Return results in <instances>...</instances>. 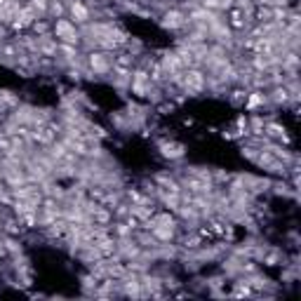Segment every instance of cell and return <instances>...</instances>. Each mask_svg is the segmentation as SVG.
Returning a JSON list of instances; mask_svg holds the SVG:
<instances>
[{
    "label": "cell",
    "instance_id": "8992f818",
    "mask_svg": "<svg viewBox=\"0 0 301 301\" xmlns=\"http://www.w3.org/2000/svg\"><path fill=\"white\" fill-rule=\"evenodd\" d=\"M66 12H69L71 21H73L75 26L78 24H87L92 19V10L85 3H80V0H66Z\"/></svg>",
    "mask_w": 301,
    "mask_h": 301
},
{
    "label": "cell",
    "instance_id": "4fadbf2b",
    "mask_svg": "<svg viewBox=\"0 0 301 301\" xmlns=\"http://www.w3.org/2000/svg\"><path fill=\"white\" fill-rule=\"evenodd\" d=\"M31 28H33V31H35V33H38V35H45V33H49V28H52V24L38 17V19L33 21V26H31Z\"/></svg>",
    "mask_w": 301,
    "mask_h": 301
},
{
    "label": "cell",
    "instance_id": "277c9868",
    "mask_svg": "<svg viewBox=\"0 0 301 301\" xmlns=\"http://www.w3.org/2000/svg\"><path fill=\"white\" fill-rule=\"evenodd\" d=\"M130 87H132V94H137L139 99H144L148 96L150 87H153V82H150V75H148V69H134L132 71V78H130Z\"/></svg>",
    "mask_w": 301,
    "mask_h": 301
},
{
    "label": "cell",
    "instance_id": "9a60e30c",
    "mask_svg": "<svg viewBox=\"0 0 301 301\" xmlns=\"http://www.w3.org/2000/svg\"><path fill=\"white\" fill-rule=\"evenodd\" d=\"M245 99H247V89H235L231 96L233 104H245Z\"/></svg>",
    "mask_w": 301,
    "mask_h": 301
},
{
    "label": "cell",
    "instance_id": "9c48e42d",
    "mask_svg": "<svg viewBox=\"0 0 301 301\" xmlns=\"http://www.w3.org/2000/svg\"><path fill=\"white\" fill-rule=\"evenodd\" d=\"M264 104H268V94H264L261 89H252V92H247L245 106H247L249 111L259 109V106H264Z\"/></svg>",
    "mask_w": 301,
    "mask_h": 301
},
{
    "label": "cell",
    "instance_id": "6da1fadb",
    "mask_svg": "<svg viewBox=\"0 0 301 301\" xmlns=\"http://www.w3.org/2000/svg\"><path fill=\"white\" fill-rule=\"evenodd\" d=\"M181 89H184V94L188 96H198L203 94L207 89V75L198 69V66H193V69H184V78H181Z\"/></svg>",
    "mask_w": 301,
    "mask_h": 301
},
{
    "label": "cell",
    "instance_id": "5bb4252c",
    "mask_svg": "<svg viewBox=\"0 0 301 301\" xmlns=\"http://www.w3.org/2000/svg\"><path fill=\"white\" fill-rule=\"evenodd\" d=\"M3 245H5V249L10 254H19L21 252V245L17 242V240H12V238H5V240H3Z\"/></svg>",
    "mask_w": 301,
    "mask_h": 301
},
{
    "label": "cell",
    "instance_id": "7a4b0ae2",
    "mask_svg": "<svg viewBox=\"0 0 301 301\" xmlns=\"http://www.w3.org/2000/svg\"><path fill=\"white\" fill-rule=\"evenodd\" d=\"M52 35H55L59 42H64V45H78V42H80L78 28H75V24L71 19H66V17L55 19V24H52Z\"/></svg>",
    "mask_w": 301,
    "mask_h": 301
},
{
    "label": "cell",
    "instance_id": "ba28073f",
    "mask_svg": "<svg viewBox=\"0 0 301 301\" xmlns=\"http://www.w3.org/2000/svg\"><path fill=\"white\" fill-rule=\"evenodd\" d=\"M160 153H163V158H167V160H179V158H184L186 148H184V144H179V141H160Z\"/></svg>",
    "mask_w": 301,
    "mask_h": 301
},
{
    "label": "cell",
    "instance_id": "8fae6325",
    "mask_svg": "<svg viewBox=\"0 0 301 301\" xmlns=\"http://www.w3.org/2000/svg\"><path fill=\"white\" fill-rule=\"evenodd\" d=\"M47 14L49 17H55V19H62L64 14H66V3H64V0H49Z\"/></svg>",
    "mask_w": 301,
    "mask_h": 301
},
{
    "label": "cell",
    "instance_id": "52a82bcc",
    "mask_svg": "<svg viewBox=\"0 0 301 301\" xmlns=\"http://www.w3.org/2000/svg\"><path fill=\"white\" fill-rule=\"evenodd\" d=\"M35 19H38V14H35L28 5H21V10L17 12V17L12 19L10 28H12V31H24V28L33 26V21H35Z\"/></svg>",
    "mask_w": 301,
    "mask_h": 301
},
{
    "label": "cell",
    "instance_id": "5b68a950",
    "mask_svg": "<svg viewBox=\"0 0 301 301\" xmlns=\"http://www.w3.org/2000/svg\"><path fill=\"white\" fill-rule=\"evenodd\" d=\"M186 24H188V17H186V12L177 10V7H167L163 12V19H160V26L165 31H181Z\"/></svg>",
    "mask_w": 301,
    "mask_h": 301
},
{
    "label": "cell",
    "instance_id": "30bf717a",
    "mask_svg": "<svg viewBox=\"0 0 301 301\" xmlns=\"http://www.w3.org/2000/svg\"><path fill=\"white\" fill-rule=\"evenodd\" d=\"M268 102H273V104H282V106H285V104L287 102H292V94H289V89L285 87V85H278V87L273 89V92H271V94H268Z\"/></svg>",
    "mask_w": 301,
    "mask_h": 301
},
{
    "label": "cell",
    "instance_id": "3957f363",
    "mask_svg": "<svg viewBox=\"0 0 301 301\" xmlns=\"http://www.w3.org/2000/svg\"><path fill=\"white\" fill-rule=\"evenodd\" d=\"M87 69L92 75H106L113 71V62H111V55L104 52V49H96V52H89L87 55Z\"/></svg>",
    "mask_w": 301,
    "mask_h": 301
},
{
    "label": "cell",
    "instance_id": "2e32d148",
    "mask_svg": "<svg viewBox=\"0 0 301 301\" xmlns=\"http://www.w3.org/2000/svg\"><path fill=\"white\" fill-rule=\"evenodd\" d=\"M264 261H266L268 266H275V264H278V254H268V257H264Z\"/></svg>",
    "mask_w": 301,
    "mask_h": 301
},
{
    "label": "cell",
    "instance_id": "7c38bea8",
    "mask_svg": "<svg viewBox=\"0 0 301 301\" xmlns=\"http://www.w3.org/2000/svg\"><path fill=\"white\" fill-rule=\"evenodd\" d=\"M28 7H31L38 17H45L49 10V0H28Z\"/></svg>",
    "mask_w": 301,
    "mask_h": 301
}]
</instances>
